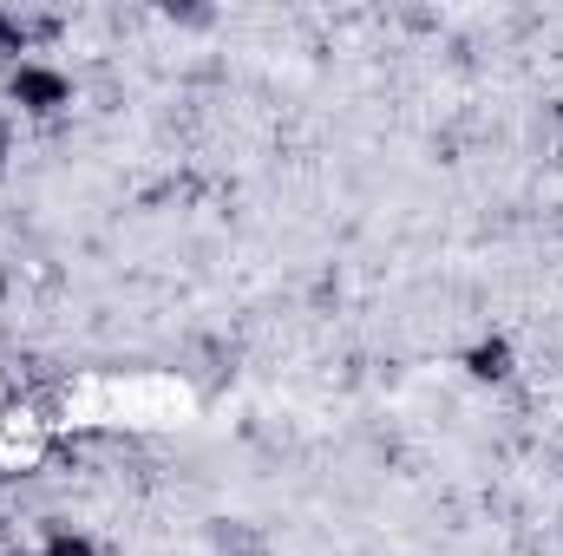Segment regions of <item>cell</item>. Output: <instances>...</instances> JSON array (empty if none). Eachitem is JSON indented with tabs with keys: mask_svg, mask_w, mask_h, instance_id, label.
Returning a JSON list of instances; mask_svg holds the SVG:
<instances>
[{
	"mask_svg": "<svg viewBox=\"0 0 563 556\" xmlns=\"http://www.w3.org/2000/svg\"><path fill=\"white\" fill-rule=\"evenodd\" d=\"M7 99H13L20 112H33V119H53V112H66V105H73V79H66L59 66L20 59V66L7 73Z\"/></svg>",
	"mask_w": 563,
	"mask_h": 556,
	"instance_id": "6da1fadb",
	"label": "cell"
},
{
	"mask_svg": "<svg viewBox=\"0 0 563 556\" xmlns=\"http://www.w3.org/2000/svg\"><path fill=\"white\" fill-rule=\"evenodd\" d=\"M40 556H99V544L86 537V531H73L66 518H40Z\"/></svg>",
	"mask_w": 563,
	"mask_h": 556,
	"instance_id": "7a4b0ae2",
	"label": "cell"
},
{
	"mask_svg": "<svg viewBox=\"0 0 563 556\" xmlns=\"http://www.w3.org/2000/svg\"><path fill=\"white\" fill-rule=\"evenodd\" d=\"M465 374H472L478 387H498V380H511V347H505V341H478V347L465 354Z\"/></svg>",
	"mask_w": 563,
	"mask_h": 556,
	"instance_id": "3957f363",
	"label": "cell"
},
{
	"mask_svg": "<svg viewBox=\"0 0 563 556\" xmlns=\"http://www.w3.org/2000/svg\"><path fill=\"white\" fill-rule=\"evenodd\" d=\"M210 544H217V556H269V544H263L250 524H230V518L210 524Z\"/></svg>",
	"mask_w": 563,
	"mask_h": 556,
	"instance_id": "277c9868",
	"label": "cell"
},
{
	"mask_svg": "<svg viewBox=\"0 0 563 556\" xmlns=\"http://www.w3.org/2000/svg\"><path fill=\"white\" fill-rule=\"evenodd\" d=\"M20 53H26V26H20V13L0 7V59H7V73L20 66Z\"/></svg>",
	"mask_w": 563,
	"mask_h": 556,
	"instance_id": "5b68a950",
	"label": "cell"
},
{
	"mask_svg": "<svg viewBox=\"0 0 563 556\" xmlns=\"http://www.w3.org/2000/svg\"><path fill=\"white\" fill-rule=\"evenodd\" d=\"M164 20H177V26H210V7H170Z\"/></svg>",
	"mask_w": 563,
	"mask_h": 556,
	"instance_id": "8992f818",
	"label": "cell"
},
{
	"mask_svg": "<svg viewBox=\"0 0 563 556\" xmlns=\"http://www.w3.org/2000/svg\"><path fill=\"white\" fill-rule=\"evenodd\" d=\"M13 144H20V132H13V119L0 112V170H7V157H13Z\"/></svg>",
	"mask_w": 563,
	"mask_h": 556,
	"instance_id": "52a82bcc",
	"label": "cell"
},
{
	"mask_svg": "<svg viewBox=\"0 0 563 556\" xmlns=\"http://www.w3.org/2000/svg\"><path fill=\"white\" fill-rule=\"evenodd\" d=\"M558 471H563V452H558Z\"/></svg>",
	"mask_w": 563,
	"mask_h": 556,
	"instance_id": "ba28073f",
	"label": "cell"
}]
</instances>
